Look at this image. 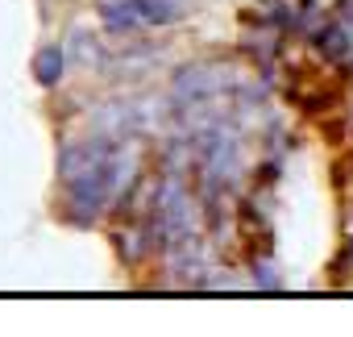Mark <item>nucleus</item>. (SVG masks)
Returning a JSON list of instances; mask_svg holds the SVG:
<instances>
[{
    "mask_svg": "<svg viewBox=\"0 0 353 337\" xmlns=\"http://www.w3.org/2000/svg\"><path fill=\"white\" fill-rule=\"evenodd\" d=\"M108 30L117 34H137V30H158L179 13V0H112L100 5Z\"/></svg>",
    "mask_w": 353,
    "mask_h": 337,
    "instance_id": "f257e3e1",
    "label": "nucleus"
},
{
    "mask_svg": "<svg viewBox=\"0 0 353 337\" xmlns=\"http://www.w3.org/2000/svg\"><path fill=\"white\" fill-rule=\"evenodd\" d=\"M34 75H38L42 88H54V84L63 79V50H59V46L38 50V59H34Z\"/></svg>",
    "mask_w": 353,
    "mask_h": 337,
    "instance_id": "f03ea898",
    "label": "nucleus"
}]
</instances>
